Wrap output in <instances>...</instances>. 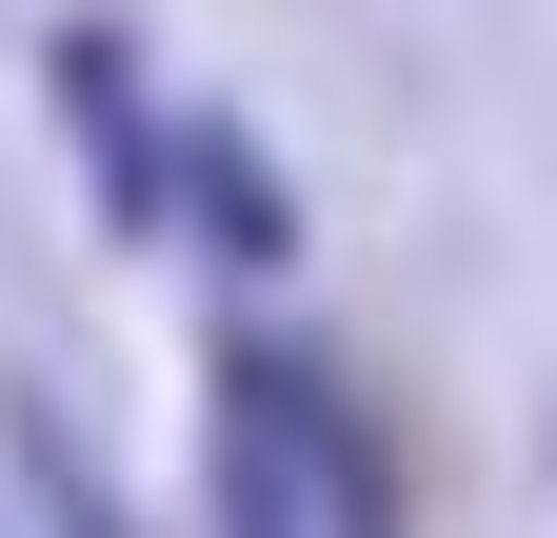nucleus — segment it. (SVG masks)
I'll return each instance as SVG.
<instances>
[{
  "label": "nucleus",
  "mask_w": 557,
  "mask_h": 538,
  "mask_svg": "<svg viewBox=\"0 0 557 538\" xmlns=\"http://www.w3.org/2000/svg\"><path fill=\"white\" fill-rule=\"evenodd\" d=\"M180 180H199V220H220L239 259H278V240H299V220H278V180H259V160L220 140V120H180Z\"/></svg>",
  "instance_id": "7ed1b4c3"
},
{
  "label": "nucleus",
  "mask_w": 557,
  "mask_h": 538,
  "mask_svg": "<svg viewBox=\"0 0 557 538\" xmlns=\"http://www.w3.org/2000/svg\"><path fill=\"white\" fill-rule=\"evenodd\" d=\"M199 479H220V538H398L379 439L299 340H220V399H199Z\"/></svg>",
  "instance_id": "f257e3e1"
},
{
  "label": "nucleus",
  "mask_w": 557,
  "mask_h": 538,
  "mask_svg": "<svg viewBox=\"0 0 557 538\" xmlns=\"http://www.w3.org/2000/svg\"><path fill=\"white\" fill-rule=\"evenodd\" d=\"M60 120H81V160H100V220H120V240H139V220H180V120L120 81V40H100V21L60 40Z\"/></svg>",
  "instance_id": "f03ea898"
}]
</instances>
